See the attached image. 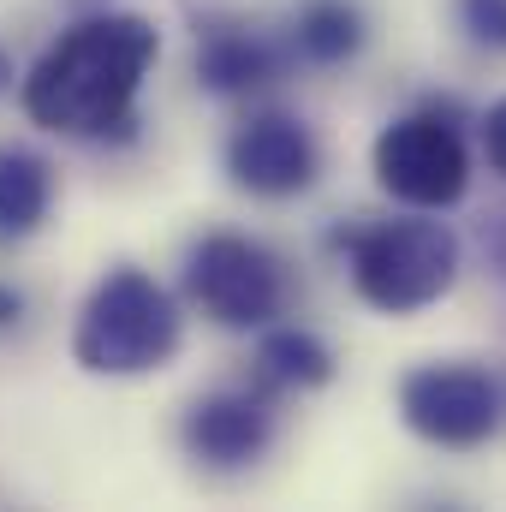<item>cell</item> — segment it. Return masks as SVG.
Segmentation results:
<instances>
[{
    "label": "cell",
    "instance_id": "277c9868",
    "mask_svg": "<svg viewBox=\"0 0 506 512\" xmlns=\"http://www.w3.org/2000/svg\"><path fill=\"white\" fill-rule=\"evenodd\" d=\"M370 173L376 185L405 203V209H453L465 203L471 191V149H465V131H459V114L429 102V108H411L399 120H387L370 143Z\"/></svg>",
    "mask_w": 506,
    "mask_h": 512
},
{
    "label": "cell",
    "instance_id": "3957f363",
    "mask_svg": "<svg viewBox=\"0 0 506 512\" xmlns=\"http://www.w3.org/2000/svg\"><path fill=\"white\" fill-rule=\"evenodd\" d=\"M334 245L346 251L358 298L381 316H417L441 304L459 280V239L429 209L393 221H352L334 233Z\"/></svg>",
    "mask_w": 506,
    "mask_h": 512
},
{
    "label": "cell",
    "instance_id": "8fae6325",
    "mask_svg": "<svg viewBox=\"0 0 506 512\" xmlns=\"http://www.w3.org/2000/svg\"><path fill=\"white\" fill-rule=\"evenodd\" d=\"M48 209H54V167L24 143H0V245H24L30 233H42Z\"/></svg>",
    "mask_w": 506,
    "mask_h": 512
},
{
    "label": "cell",
    "instance_id": "7c38bea8",
    "mask_svg": "<svg viewBox=\"0 0 506 512\" xmlns=\"http://www.w3.org/2000/svg\"><path fill=\"white\" fill-rule=\"evenodd\" d=\"M334 352L322 334L310 328H262V346H256V382L274 387V393H310V387H328L334 382Z\"/></svg>",
    "mask_w": 506,
    "mask_h": 512
},
{
    "label": "cell",
    "instance_id": "6da1fadb",
    "mask_svg": "<svg viewBox=\"0 0 506 512\" xmlns=\"http://www.w3.org/2000/svg\"><path fill=\"white\" fill-rule=\"evenodd\" d=\"M161 60V30L143 12H96L66 24L42 60L24 72L30 126L78 143H114L137 131V96L149 66Z\"/></svg>",
    "mask_w": 506,
    "mask_h": 512
},
{
    "label": "cell",
    "instance_id": "2e32d148",
    "mask_svg": "<svg viewBox=\"0 0 506 512\" xmlns=\"http://www.w3.org/2000/svg\"><path fill=\"white\" fill-rule=\"evenodd\" d=\"M18 322H24V292L0 280V334H6V328H18Z\"/></svg>",
    "mask_w": 506,
    "mask_h": 512
},
{
    "label": "cell",
    "instance_id": "8992f818",
    "mask_svg": "<svg viewBox=\"0 0 506 512\" xmlns=\"http://www.w3.org/2000/svg\"><path fill=\"white\" fill-rule=\"evenodd\" d=\"M399 417L417 441L447 447V453H471L483 441H495L506 423V387L483 364H417L399 382Z\"/></svg>",
    "mask_w": 506,
    "mask_h": 512
},
{
    "label": "cell",
    "instance_id": "30bf717a",
    "mask_svg": "<svg viewBox=\"0 0 506 512\" xmlns=\"http://www.w3.org/2000/svg\"><path fill=\"white\" fill-rule=\"evenodd\" d=\"M286 42L304 66H352L370 42V18L358 12V0H304Z\"/></svg>",
    "mask_w": 506,
    "mask_h": 512
},
{
    "label": "cell",
    "instance_id": "5b68a950",
    "mask_svg": "<svg viewBox=\"0 0 506 512\" xmlns=\"http://www.w3.org/2000/svg\"><path fill=\"white\" fill-rule=\"evenodd\" d=\"M185 298L215 328H268L286 310V262L245 233H203L185 251Z\"/></svg>",
    "mask_w": 506,
    "mask_h": 512
},
{
    "label": "cell",
    "instance_id": "52a82bcc",
    "mask_svg": "<svg viewBox=\"0 0 506 512\" xmlns=\"http://www.w3.org/2000/svg\"><path fill=\"white\" fill-rule=\"evenodd\" d=\"M316 173H322L316 131L286 108H256L227 137V179L251 197H268V203L304 197Z\"/></svg>",
    "mask_w": 506,
    "mask_h": 512
},
{
    "label": "cell",
    "instance_id": "9c48e42d",
    "mask_svg": "<svg viewBox=\"0 0 506 512\" xmlns=\"http://www.w3.org/2000/svg\"><path fill=\"white\" fill-rule=\"evenodd\" d=\"M197 84L215 90V96H256L280 78V54L274 42L239 24V18H209L197 24Z\"/></svg>",
    "mask_w": 506,
    "mask_h": 512
},
{
    "label": "cell",
    "instance_id": "5bb4252c",
    "mask_svg": "<svg viewBox=\"0 0 506 512\" xmlns=\"http://www.w3.org/2000/svg\"><path fill=\"white\" fill-rule=\"evenodd\" d=\"M477 137H483V161H489V173H501L506 179V96L501 102H489V114L477 120Z\"/></svg>",
    "mask_w": 506,
    "mask_h": 512
},
{
    "label": "cell",
    "instance_id": "9a60e30c",
    "mask_svg": "<svg viewBox=\"0 0 506 512\" xmlns=\"http://www.w3.org/2000/svg\"><path fill=\"white\" fill-rule=\"evenodd\" d=\"M483 251H489V262H495V274L506 280V209H495V215L483 221Z\"/></svg>",
    "mask_w": 506,
    "mask_h": 512
},
{
    "label": "cell",
    "instance_id": "4fadbf2b",
    "mask_svg": "<svg viewBox=\"0 0 506 512\" xmlns=\"http://www.w3.org/2000/svg\"><path fill=\"white\" fill-rule=\"evenodd\" d=\"M459 6V30L489 48V54H506V0H453Z\"/></svg>",
    "mask_w": 506,
    "mask_h": 512
},
{
    "label": "cell",
    "instance_id": "ba28073f",
    "mask_svg": "<svg viewBox=\"0 0 506 512\" xmlns=\"http://www.w3.org/2000/svg\"><path fill=\"white\" fill-rule=\"evenodd\" d=\"M274 429H280V411H274V387H221V393H203L185 423H179V441L197 465L209 471H245L256 465L268 447H274Z\"/></svg>",
    "mask_w": 506,
    "mask_h": 512
},
{
    "label": "cell",
    "instance_id": "7a4b0ae2",
    "mask_svg": "<svg viewBox=\"0 0 506 512\" xmlns=\"http://www.w3.org/2000/svg\"><path fill=\"white\" fill-rule=\"evenodd\" d=\"M179 340H185V316L173 304V292L137 268L120 262L108 268L84 310H78V328H72V364L84 376H108V382H131V376H155L179 358Z\"/></svg>",
    "mask_w": 506,
    "mask_h": 512
}]
</instances>
